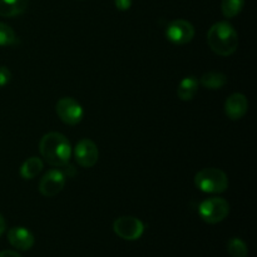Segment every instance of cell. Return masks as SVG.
I'll return each instance as SVG.
<instances>
[{
  "label": "cell",
  "mask_w": 257,
  "mask_h": 257,
  "mask_svg": "<svg viewBox=\"0 0 257 257\" xmlns=\"http://www.w3.org/2000/svg\"><path fill=\"white\" fill-rule=\"evenodd\" d=\"M42 157L54 167H65L72 157V146L65 136L58 132L47 133L39 142Z\"/></svg>",
  "instance_id": "cell-1"
},
{
  "label": "cell",
  "mask_w": 257,
  "mask_h": 257,
  "mask_svg": "<svg viewBox=\"0 0 257 257\" xmlns=\"http://www.w3.org/2000/svg\"><path fill=\"white\" fill-rule=\"evenodd\" d=\"M207 43L216 54L221 57H228L237 49L238 34L230 23L218 22L208 30Z\"/></svg>",
  "instance_id": "cell-2"
},
{
  "label": "cell",
  "mask_w": 257,
  "mask_h": 257,
  "mask_svg": "<svg viewBox=\"0 0 257 257\" xmlns=\"http://www.w3.org/2000/svg\"><path fill=\"white\" fill-rule=\"evenodd\" d=\"M195 185L202 192L217 195L227 190L228 178L220 168H203L195 176Z\"/></svg>",
  "instance_id": "cell-3"
},
{
  "label": "cell",
  "mask_w": 257,
  "mask_h": 257,
  "mask_svg": "<svg viewBox=\"0 0 257 257\" xmlns=\"http://www.w3.org/2000/svg\"><path fill=\"white\" fill-rule=\"evenodd\" d=\"M230 213V205L222 197H211L198 206V215L205 222L215 225L225 220Z\"/></svg>",
  "instance_id": "cell-4"
},
{
  "label": "cell",
  "mask_w": 257,
  "mask_h": 257,
  "mask_svg": "<svg viewBox=\"0 0 257 257\" xmlns=\"http://www.w3.org/2000/svg\"><path fill=\"white\" fill-rule=\"evenodd\" d=\"M55 112L63 123L75 125L82 122L84 117V109L78 100L72 97L60 98L55 105Z\"/></svg>",
  "instance_id": "cell-5"
},
{
  "label": "cell",
  "mask_w": 257,
  "mask_h": 257,
  "mask_svg": "<svg viewBox=\"0 0 257 257\" xmlns=\"http://www.w3.org/2000/svg\"><path fill=\"white\" fill-rule=\"evenodd\" d=\"M113 231L120 238L127 241L138 240L145 232V225L137 217L122 216L113 222Z\"/></svg>",
  "instance_id": "cell-6"
},
{
  "label": "cell",
  "mask_w": 257,
  "mask_h": 257,
  "mask_svg": "<svg viewBox=\"0 0 257 257\" xmlns=\"http://www.w3.org/2000/svg\"><path fill=\"white\" fill-rule=\"evenodd\" d=\"M166 37L171 43L176 45L187 44L195 37V28L187 20H172L166 27Z\"/></svg>",
  "instance_id": "cell-7"
},
{
  "label": "cell",
  "mask_w": 257,
  "mask_h": 257,
  "mask_svg": "<svg viewBox=\"0 0 257 257\" xmlns=\"http://www.w3.org/2000/svg\"><path fill=\"white\" fill-rule=\"evenodd\" d=\"M74 158L75 162L83 168H90L98 162L99 151L97 145L89 138H83L74 147Z\"/></svg>",
  "instance_id": "cell-8"
},
{
  "label": "cell",
  "mask_w": 257,
  "mask_h": 257,
  "mask_svg": "<svg viewBox=\"0 0 257 257\" xmlns=\"http://www.w3.org/2000/svg\"><path fill=\"white\" fill-rule=\"evenodd\" d=\"M65 186V175L62 170H50L39 182V191L45 197H54L63 191Z\"/></svg>",
  "instance_id": "cell-9"
},
{
  "label": "cell",
  "mask_w": 257,
  "mask_h": 257,
  "mask_svg": "<svg viewBox=\"0 0 257 257\" xmlns=\"http://www.w3.org/2000/svg\"><path fill=\"white\" fill-rule=\"evenodd\" d=\"M248 110V100L242 93H233L226 99L225 113L231 120H238L245 117Z\"/></svg>",
  "instance_id": "cell-10"
},
{
  "label": "cell",
  "mask_w": 257,
  "mask_h": 257,
  "mask_svg": "<svg viewBox=\"0 0 257 257\" xmlns=\"http://www.w3.org/2000/svg\"><path fill=\"white\" fill-rule=\"evenodd\" d=\"M8 240L14 248L28 251L34 246V235L25 227H13L8 231Z\"/></svg>",
  "instance_id": "cell-11"
},
{
  "label": "cell",
  "mask_w": 257,
  "mask_h": 257,
  "mask_svg": "<svg viewBox=\"0 0 257 257\" xmlns=\"http://www.w3.org/2000/svg\"><path fill=\"white\" fill-rule=\"evenodd\" d=\"M198 85H200V82L193 75L183 78L177 88V97L185 102L193 99L198 92Z\"/></svg>",
  "instance_id": "cell-12"
},
{
  "label": "cell",
  "mask_w": 257,
  "mask_h": 257,
  "mask_svg": "<svg viewBox=\"0 0 257 257\" xmlns=\"http://www.w3.org/2000/svg\"><path fill=\"white\" fill-rule=\"evenodd\" d=\"M28 0H0V17L14 18L27 10Z\"/></svg>",
  "instance_id": "cell-13"
},
{
  "label": "cell",
  "mask_w": 257,
  "mask_h": 257,
  "mask_svg": "<svg viewBox=\"0 0 257 257\" xmlns=\"http://www.w3.org/2000/svg\"><path fill=\"white\" fill-rule=\"evenodd\" d=\"M43 167H44V163L40 158L30 157L20 167V176L24 180H33L42 172Z\"/></svg>",
  "instance_id": "cell-14"
},
{
  "label": "cell",
  "mask_w": 257,
  "mask_h": 257,
  "mask_svg": "<svg viewBox=\"0 0 257 257\" xmlns=\"http://www.w3.org/2000/svg\"><path fill=\"white\" fill-rule=\"evenodd\" d=\"M200 83L203 87L207 88V89H221V88L225 87L226 83H227V75L220 72H208L205 73V74L201 77Z\"/></svg>",
  "instance_id": "cell-15"
},
{
  "label": "cell",
  "mask_w": 257,
  "mask_h": 257,
  "mask_svg": "<svg viewBox=\"0 0 257 257\" xmlns=\"http://www.w3.org/2000/svg\"><path fill=\"white\" fill-rule=\"evenodd\" d=\"M243 7H245V0H222L221 2L222 14L228 19L237 17L242 12Z\"/></svg>",
  "instance_id": "cell-16"
},
{
  "label": "cell",
  "mask_w": 257,
  "mask_h": 257,
  "mask_svg": "<svg viewBox=\"0 0 257 257\" xmlns=\"http://www.w3.org/2000/svg\"><path fill=\"white\" fill-rule=\"evenodd\" d=\"M227 251L231 257H247L248 250L241 238L233 237L227 242Z\"/></svg>",
  "instance_id": "cell-17"
},
{
  "label": "cell",
  "mask_w": 257,
  "mask_h": 257,
  "mask_svg": "<svg viewBox=\"0 0 257 257\" xmlns=\"http://www.w3.org/2000/svg\"><path fill=\"white\" fill-rule=\"evenodd\" d=\"M17 43L18 38L14 30L8 24L0 22V47H10Z\"/></svg>",
  "instance_id": "cell-18"
},
{
  "label": "cell",
  "mask_w": 257,
  "mask_h": 257,
  "mask_svg": "<svg viewBox=\"0 0 257 257\" xmlns=\"http://www.w3.org/2000/svg\"><path fill=\"white\" fill-rule=\"evenodd\" d=\"M12 80V73L7 67L0 65V88L5 87Z\"/></svg>",
  "instance_id": "cell-19"
},
{
  "label": "cell",
  "mask_w": 257,
  "mask_h": 257,
  "mask_svg": "<svg viewBox=\"0 0 257 257\" xmlns=\"http://www.w3.org/2000/svg\"><path fill=\"white\" fill-rule=\"evenodd\" d=\"M114 5L120 12H125L132 7V0H114Z\"/></svg>",
  "instance_id": "cell-20"
},
{
  "label": "cell",
  "mask_w": 257,
  "mask_h": 257,
  "mask_svg": "<svg viewBox=\"0 0 257 257\" xmlns=\"http://www.w3.org/2000/svg\"><path fill=\"white\" fill-rule=\"evenodd\" d=\"M0 257H22L19 253H17L15 251H10V250H5L0 252Z\"/></svg>",
  "instance_id": "cell-21"
},
{
  "label": "cell",
  "mask_w": 257,
  "mask_h": 257,
  "mask_svg": "<svg viewBox=\"0 0 257 257\" xmlns=\"http://www.w3.org/2000/svg\"><path fill=\"white\" fill-rule=\"evenodd\" d=\"M5 228H7V223H5L4 217H3L2 213H0V236L5 232Z\"/></svg>",
  "instance_id": "cell-22"
}]
</instances>
